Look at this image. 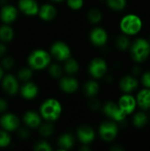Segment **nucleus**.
Masks as SVG:
<instances>
[{
	"mask_svg": "<svg viewBox=\"0 0 150 151\" xmlns=\"http://www.w3.org/2000/svg\"><path fill=\"white\" fill-rule=\"evenodd\" d=\"M129 54L135 64H142L150 57V42L144 37H137L132 41L129 47Z\"/></svg>",
	"mask_w": 150,
	"mask_h": 151,
	"instance_id": "nucleus-1",
	"label": "nucleus"
},
{
	"mask_svg": "<svg viewBox=\"0 0 150 151\" xmlns=\"http://www.w3.org/2000/svg\"><path fill=\"white\" fill-rule=\"evenodd\" d=\"M18 135L22 140H27L30 136V133L27 128H19Z\"/></svg>",
	"mask_w": 150,
	"mask_h": 151,
	"instance_id": "nucleus-38",
	"label": "nucleus"
},
{
	"mask_svg": "<svg viewBox=\"0 0 150 151\" xmlns=\"http://www.w3.org/2000/svg\"><path fill=\"white\" fill-rule=\"evenodd\" d=\"M107 6L114 12H122L126 8L127 0H106Z\"/></svg>",
	"mask_w": 150,
	"mask_h": 151,
	"instance_id": "nucleus-28",
	"label": "nucleus"
},
{
	"mask_svg": "<svg viewBox=\"0 0 150 151\" xmlns=\"http://www.w3.org/2000/svg\"><path fill=\"white\" fill-rule=\"evenodd\" d=\"M80 150H90V148L88 147V145H84L83 144V146L81 148H80Z\"/></svg>",
	"mask_w": 150,
	"mask_h": 151,
	"instance_id": "nucleus-44",
	"label": "nucleus"
},
{
	"mask_svg": "<svg viewBox=\"0 0 150 151\" xmlns=\"http://www.w3.org/2000/svg\"><path fill=\"white\" fill-rule=\"evenodd\" d=\"M102 111H103V113L109 119H111V120L117 122L118 124L124 122L126 120V117H127L120 110V108L118 107V104L116 102H113V101H108V102H106L103 105Z\"/></svg>",
	"mask_w": 150,
	"mask_h": 151,
	"instance_id": "nucleus-6",
	"label": "nucleus"
},
{
	"mask_svg": "<svg viewBox=\"0 0 150 151\" xmlns=\"http://www.w3.org/2000/svg\"><path fill=\"white\" fill-rule=\"evenodd\" d=\"M111 150H113V151H123V150H124V149H123L122 147H120V146H114V147L111 148Z\"/></svg>",
	"mask_w": 150,
	"mask_h": 151,
	"instance_id": "nucleus-43",
	"label": "nucleus"
},
{
	"mask_svg": "<svg viewBox=\"0 0 150 151\" xmlns=\"http://www.w3.org/2000/svg\"><path fill=\"white\" fill-rule=\"evenodd\" d=\"M18 8L12 4H5L0 9V19L4 24H11L17 19Z\"/></svg>",
	"mask_w": 150,
	"mask_h": 151,
	"instance_id": "nucleus-15",
	"label": "nucleus"
},
{
	"mask_svg": "<svg viewBox=\"0 0 150 151\" xmlns=\"http://www.w3.org/2000/svg\"><path fill=\"white\" fill-rule=\"evenodd\" d=\"M148 40H149V42H150V35H149V39H148Z\"/></svg>",
	"mask_w": 150,
	"mask_h": 151,
	"instance_id": "nucleus-48",
	"label": "nucleus"
},
{
	"mask_svg": "<svg viewBox=\"0 0 150 151\" xmlns=\"http://www.w3.org/2000/svg\"><path fill=\"white\" fill-rule=\"evenodd\" d=\"M99 90H100V85L95 79L88 81L83 86V92L89 98L95 97L98 94Z\"/></svg>",
	"mask_w": 150,
	"mask_h": 151,
	"instance_id": "nucleus-24",
	"label": "nucleus"
},
{
	"mask_svg": "<svg viewBox=\"0 0 150 151\" xmlns=\"http://www.w3.org/2000/svg\"><path fill=\"white\" fill-rule=\"evenodd\" d=\"M51 2H54V3H61V2H63V1H65V0H50Z\"/></svg>",
	"mask_w": 150,
	"mask_h": 151,
	"instance_id": "nucleus-47",
	"label": "nucleus"
},
{
	"mask_svg": "<svg viewBox=\"0 0 150 151\" xmlns=\"http://www.w3.org/2000/svg\"><path fill=\"white\" fill-rule=\"evenodd\" d=\"M131 42H132L131 37H129V36H127V35H126L124 34H121L118 36H117L116 41H115L116 47L120 51L128 50L129 47L131 45Z\"/></svg>",
	"mask_w": 150,
	"mask_h": 151,
	"instance_id": "nucleus-26",
	"label": "nucleus"
},
{
	"mask_svg": "<svg viewBox=\"0 0 150 151\" xmlns=\"http://www.w3.org/2000/svg\"><path fill=\"white\" fill-rule=\"evenodd\" d=\"M118 86L119 89L123 93L132 94L138 89L140 86V81L138 77L133 74H126L119 80Z\"/></svg>",
	"mask_w": 150,
	"mask_h": 151,
	"instance_id": "nucleus-11",
	"label": "nucleus"
},
{
	"mask_svg": "<svg viewBox=\"0 0 150 151\" xmlns=\"http://www.w3.org/2000/svg\"><path fill=\"white\" fill-rule=\"evenodd\" d=\"M89 40L94 46L103 47L108 42L109 35L103 27H95L89 33Z\"/></svg>",
	"mask_w": 150,
	"mask_h": 151,
	"instance_id": "nucleus-12",
	"label": "nucleus"
},
{
	"mask_svg": "<svg viewBox=\"0 0 150 151\" xmlns=\"http://www.w3.org/2000/svg\"><path fill=\"white\" fill-rule=\"evenodd\" d=\"M50 54L51 58H54L57 61L65 62L70 57H72L71 48L67 43L62 41H57L53 42L50 49Z\"/></svg>",
	"mask_w": 150,
	"mask_h": 151,
	"instance_id": "nucleus-7",
	"label": "nucleus"
},
{
	"mask_svg": "<svg viewBox=\"0 0 150 151\" xmlns=\"http://www.w3.org/2000/svg\"><path fill=\"white\" fill-rule=\"evenodd\" d=\"M51 56L49 51L42 49L34 50L27 57V65L30 68L41 71L48 68L51 63Z\"/></svg>",
	"mask_w": 150,
	"mask_h": 151,
	"instance_id": "nucleus-4",
	"label": "nucleus"
},
{
	"mask_svg": "<svg viewBox=\"0 0 150 151\" xmlns=\"http://www.w3.org/2000/svg\"><path fill=\"white\" fill-rule=\"evenodd\" d=\"M89 108L93 111H98L101 108V103L97 99L92 97V100L89 103Z\"/></svg>",
	"mask_w": 150,
	"mask_h": 151,
	"instance_id": "nucleus-39",
	"label": "nucleus"
},
{
	"mask_svg": "<svg viewBox=\"0 0 150 151\" xmlns=\"http://www.w3.org/2000/svg\"><path fill=\"white\" fill-rule=\"evenodd\" d=\"M14 37V30L10 24H3L0 26V42L4 43L10 42Z\"/></svg>",
	"mask_w": 150,
	"mask_h": 151,
	"instance_id": "nucleus-25",
	"label": "nucleus"
},
{
	"mask_svg": "<svg viewBox=\"0 0 150 151\" xmlns=\"http://www.w3.org/2000/svg\"><path fill=\"white\" fill-rule=\"evenodd\" d=\"M4 75V69H3V67L1 66V65H0V81H1V80H2V78H3Z\"/></svg>",
	"mask_w": 150,
	"mask_h": 151,
	"instance_id": "nucleus-45",
	"label": "nucleus"
},
{
	"mask_svg": "<svg viewBox=\"0 0 150 151\" xmlns=\"http://www.w3.org/2000/svg\"><path fill=\"white\" fill-rule=\"evenodd\" d=\"M108 64L102 58H95L88 64V73L93 79L99 80L106 76Z\"/></svg>",
	"mask_w": 150,
	"mask_h": 151,
	"instance_id": "nucleus-8",
	"label": "nucleus"
},
{
	"mask_svg": "<svg viewBox=\"0 0 150 151\" xmlns=\"http://www.w3.org/2000/svg\"><path fill=\"white\" fill-rule=\"evenodd\" d=\"M74 142V137L70 133H65L57 139V146L61 150H69L73 147Z\"/></svg>",
	"mask_w": 150,
	"mask_h": 151,
	"instance_id": "nucleus-23",
	"label": "nucleus"
},
{
	"mask_svg": "<svg viewBox=\"0 0 150 151\" xmlns=\"http://www.w3.org/2000/svg\"><path fill=\"white\" fill-rule=\"evenodd\" d=\"M59 88L60 89L67 94H72L76 92L79 88V81L72 75H66L60 77L59 80Z\"/></svg>",
	"mask_w": 150,
	"mask_h": 151,
	"instance_id": "nucleus-16",
	"label": "nucleus"
},
{
	"mask_svg": "<svg viewBox=\"0 0 150 151\" xmlns=\"http://www.w3.org/2000/svg\"><path fill=\"white\" fill-rule=\"evenodd\" d=\"M143 28V20L136 13H127L124 15L119 21V29L121 34L129 37L138 35Z\"/></svg>",
	"mask_w": 150,
	"mask_h": 151,
	"instance_id": "nucleus-2",
	"label": "nucleus"
},
{
	"mask_svg": "<svg viewBox=\"0 0 150 151\" xmlns=\"http://www.w3.org/2000/svg\"><path fill=\"white\" fill-rule=\"evenodd\" d=\"M11 142V138L9 132L0 129V148H6Z\"/></svg>",
	"mask_w": 150,
	"mask_h": 151,
	"instance_id": "nucleus-33",
	"label": "nucleus"
},
{
	"mask_svg": "<svg viewBox=\"0 0 150 151\" xmlns=\"http://www.w3.org/2000/svg\"><path fill=\"white\" fill-rule=\"evenodd\" d=\"M39 6L36 0H19L18 2V9L27 16L37 15Z\"/></svg>",
	"mask_w": 150,
	"mask_h": 151,
	"instance_id": "nucleus-17",
	"label": "nucleus"
},
{
	"mask_svg": "<svg viewBox=\"0 0 150 151\" xmlns=\"http://www.w3.org/2000/svg\"><path fill=\"white\" fill-rule=\"evenodd\" d=\"M19 119L11 112L4 113L0 118V127L7 132H13L19 127Z\"/></svg>",
	"mask_w": 150,
	"mask_h": 151,
	"instance_id": "nucleus-13",
	"label": "nucleus"
},
{
	"mask_svg": "<svg viewBox=\"0 0 150 151\" xmlns=\"http://www.w3.org/2000/svg\"><path fill=\"white\" fill-rule=\"evenodd\" d=\"M33 69L28 67H24L19 70L18 74H17V78L19 81H22V82H26L31 80L32 76H33Z\"/></svg>",
	"mask_w": 150,
	"mask_h": 151,
	"instance_id": "nucleus-30",
	"label": "nucleus"
},
{
	"mask_svg": "<svg viewBox=\"0 0 150 151\" xmlns=\"http://www.w3.org/2000/svg\"><path fill=\"white\" fill-rule=\"evenodd\" d=\"M48 69H49V73L50 76H52L53 78H60L62 77L63 75V72H64V69L63 67L57 64V63H53V64H50V65L48 66Z\"/></svg>",
	"mask_w": 150,
	"mask_h": 151,
	"instance_id": "nucleus-32",
	"label": "nucleus"
},
{
	"mask_svg": "<svg viewBox=\"0 0 150 151\" xmlns=\"http://www.w3.org/2000/svg\"><path fill=\"white\" fill-rule=\"evenodd\" d=\"M42 120L40 113L34 111H27L23 115V122L28 128H37L42 124Z\"/></svg>",
	"mask_w": 150,
	"mask_h": 151,
	"instance_id": "nucleus-20",
	"label": "nucleus"
},
{
	"mask_svg": "<svg viewBox=\"0 0 150 151\" xmlns=\"http://www.w3.org/2000/svg\"><path fill=\"white\" fill-rule=\"evenodd\" d=\"M7 3H8V0H0V4L1 5H4V4H5Z\"/></svg>",
	"mask_w": 150,
	"mask_h": 151,
	"instance_id": "nucleus-46",
	"label": "nucleus"
},
{
	"mask_svg": "<svg viewBox=\"0 0 150 151\" xmlns=\"http://www.w3.org/2000/svg\"><path fill=\"white\" fill-rule=\"evenodd\" d=\"M19 92L24 99L32 100L37 96L39 88H38V86L34 82L28 81L23 82L22 86L19 87Z\"/></svg>",
	"mask_w": 150,
	"mask_h": 151,
	"instance_id": "nucleus-18",
	"label": "nucleus"
},
{
	"mask_svg": "<svg viewBox=\"0 0 150 151\" xmlns=\"http://www.w3.org/2000/svg\"><path fill=\"white\" fill-rule=\"evenodd\" d=\"M149 121V117L147 111H134L133 113V119H132V123L133 126L137 128V129H141L144 128Z\"/></svg>",
	"mask_w": 150,
	"mask_h": 151,
	"instance_id": "nucleus-22",
	"label": "nucleus"
},
{
	"mask_svg": "<svg viewBox=\"0 0 150 151\" xmlns=\"http://www.w3.org/2000/svg\"><path fill=\"white\" fill-rule=\"evenodd\" d=\"M34 150L36 151H51L52 150V147L50 146V144L47 141L42 140V141L37 142L34 144Z\"/></svg>",
	"mask_w": 150,
	"mask_h": 151,
	"instance_id": "nucleus-34",
	"label": "nucleus"
},
{
	"mask_svg": "<svg viewBox=\"0 0 150 151\" xmlns=\"http://www.w3.org/2000/svg\"><path fill=\"white\" fill-rule=\"evenodd\" d=\"M118 131L119 128L118 123L111 119L103 121L98 127V134L105 142H113L118 137Z\"/></svg>",
	"mask_w": 150,
	"mask_h": 151,
	"instance_id": "nucleus-5",
	"label": "nucleus"
},
{
	"mask_svg": "<svg viewBox=\"0 0 150 151\" xmlns=\"http://www.w3.org/2000/svg\"><path fill=\"white\" fill-rule=\"evenodd\" d=\"M39 133L42 137H50L54 132V127L51 122L46 121L45 123H42L39 127Z\"/></svg>",
	"mask_w": 150,
	"mask_h": 151,
	"instance_id": "nucleus-31",
	"label": "nucleus"
},
{
	"mask_svg": "<svg viewBox=\"0 0 150 151\" xmlns=\"http://www.w3.org/2000/svg\"><path fill=\"white\" fill-rule=\"evenodd\" d=\"M8 108V104L5 99L0 98V112H4Z\"/></svg>",
	"mask_w": 150,
	"mask_h": 151,
	"instance_id": "nucleus-40",
	"label": "nucleus"
},
{
	"mask_svg": "<svg viewBox=\"0 0 150 151\" xmlns=\"http://www.w3.org/2000/svg\"><path fill=\"white\" fill-rule=\"evenodd\" d=\"M140 76V84H141L142 88H150V70L141 73Z\"/></svg>",
	"mask_w": 150,
	"mask_h": 151,
	"instance_id": "nucleus-35",
	"label": "nucleus"
},
{
	"mask_svg": "<svg viewBox=\"0 0 150 151\" xmlns=\"http://www.w3.org/2000/svg\"><path fill=\"white\" fill-rule=\"evenodd\" d=\"M141 73H142V72H141V67H140V66L138 65V64H137L136 65H134V66L132 68V73H131V74H133V75L138 77V76L141 75Z\"/></svg>",
	"mask_w": 150,
	"mask_h": 151,
	"instance_id": "nucleus-41",
	"label": "nucleus"
},
{
	"mask_svg": "<svg viewBox=\"0 0 150 151\" xmlns=\"http://www.w3.org/2000/svg\"><path fill=\"white\" fill-rule=\"evenodd\" d=\"M57 11L56 7L51 4H44L39 6V11L37 13L40 19L44 21L53 20L57 17Z\"/></svg>",
	"mask_w": 150,
	"mask_h": 151,
	"instance_id": "nucleus-21",
	"label": "nucleus"
},
{
	"mask_svg": "<svg viewBox=\"0 0 150 151\" xmlns=\"http://www.w3.org/2000/svg\"><path fill=\"white\" fill-rule=\"evenodd\" d=\"M76 135L82 145H89L95 139V132L93 127L88 125H82L78 127Z\"/></svg>",
	"mask_w": 150,
	"mask_h": 151,
	"instance_id": "nucleus-14",
	"label": "nucleus"
},
{
	"mask_svg": "<svg viewBox=\"0 0 150 151\" xmlns=\"http://www.w3.org/2000/svg\"><path fill=\"white\" fill-rule=\"evenodd\" d=\"M66 2L68 7L74 11L81 9L84 5V0H66Z\"/></svg>",
	"mask_w": 150,
	"mask_h": 151,
	"instance_id": "nucleus-37",
	"label": "nucleus"
},
{
	"mask_svg": "<svg viewBox=\"0 0 150 151\" xmlns=\"http://www.w3.org/2000/svg\"><path fill=\"white\" fill-rule=\"evenodd\" d=\"M6 50H7V47L5 43L3 42H0V57H4L6 53Z\"/></svg>",
	"mask_w": 150,
	"mask_h": 151,
	"instance_id": "nucleus-42",
	"label": "nucleus"
},
{
	"mask_svg": "<svg viewBox=\"0 0 150 151\" xmlns=\"http://www.w3.org/2000/svg\"><path fill=\"white\" fill-rule=\"evenodd\" d=\"M135 98H136V102H137V106L140 110L145 111H149L150 88H141L137 92Z\"/></svg>",
	"mask_w": 150,
	"mask_h": 151,
	"instance_id": "nucleus-19",
	"label": "nucleus"
},
{
	"mask_svg": "<svg viewBox=\"0 0 150 151\" xmlns=\"http://www.w3.org/2000/svg\"><path fill=\"white\" fill-rule=\"evenodd\" d=\"M14 65V59L11 57H4L1 61V66L4 70H10Z\"/></svg>",
	"mask_w": 150,
	"mask_h": 151,
	"instance_id": "nucleus-36",
	"label": "nucleus"
},
{
	"mask_svg": "<svg viewBox=\"0 0 150 151\" xmlns=\"http://www.w3.org/2000/svg\"><path fill=\"white\" fill-rule=\"evenodd\" d=\"M103 12L98 9V8H92L89 10L88 13V20L92 24H98L102 21L103 19Z\"/></svg>",
	"mask_w": 150,
	"mask_h": 151,
	"instance_id": "nucleus-29",
	"label": "nucleus"
},
{
	"mask_svg": "<svg viewBox=\"0 0 150 151\" xmlns=\"http://www.w3.org/2000/svg\"><path fill=\"white\" fill-rule=\"evenodd\" d=\"M63 69L68 75H74L80 70V65L75 58L70 57L65 61V65Z\"/></svg>",
	"mask_w": 150,
	"mask_h": 151,
	"instance_id": "nucleus-27",
	"label": "nucleus"
},
{
	"mask_svg": "<svg viewBox=\"0 0 150 151\" xmlns=\"http://www.w3.org/2000/svg\"><path fill=\"white\" fill-rule=\"evenodd\" d=\"M62 104L55 98H48L40 106L39 113L45 121L54 122L57 120L62 114Z\"/></svg>",
	"mask_w": 150,
	"mask_h": 151,
	"instance_id": "nucleus-3",
	"label": "nucleus"
},
{
	"mask_svg": "<svg viewBox=\"0 0 150 151\" xmlns=\"http://www.w3.org/2000/svg\"><path fill=\"white\" fill-rule=\"evenodd\" d=\"M19 81L13 74H4L1 80L3 90L9 96H15L19 90Z\"/></svg>",
	"mask_w": 150,
	"mask_h": 151,
	"instance_id": "nucleus-10",
	"label": "nucleus"
},
{
	"mask_svg": "<svg viewBox=\"0 0 150 151\" xmlns=\"http://www.w3.org/2000/svg\"><path fill=\"white\" fill-rule=\"evenodd\" d=\"M118 107L120 110L126 115H132L134 111H136L138 106H137V102L136 98L132 94H127V93H123L121 95L117 102Z\"/></svg>",
	"mask_w": 150,
	"mask_h": 151,
	"instance_id": "nucleus-9",
	"label": "nucleus"
}]
</instances>
